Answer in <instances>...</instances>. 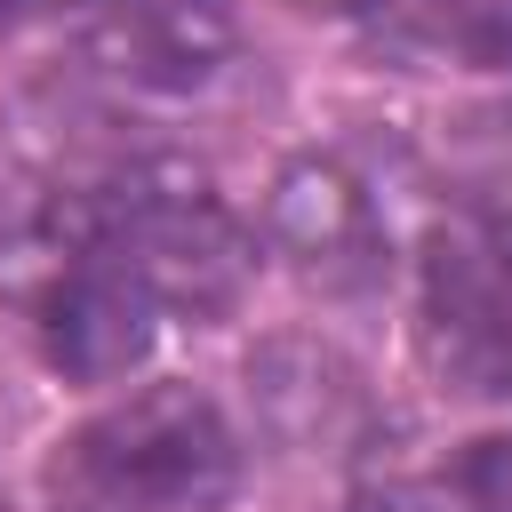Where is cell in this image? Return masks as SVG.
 <instances>
[{"instance_id":"obj_8","label":"cell","mask_w":512,"mask_h":512,"mask_svg":"<svg viewBox=\"0 0 512 512\" xmlns=\"http://www.w3.org/2000/svg\"><path fill=\"white\" fill-rule=\"evenodd\" d=\"M16 16H24V0H0V32H8V24H16Z\"/></svg>"},{"instance_id":"obj_2","label":"cell","mask_w":512,"mask_h":512,"mask_svg":"<svg viewBox=\"0 0 512 512\" xmlns=\"http://www.w3.org/2000/svg\"><path fill=\"white\" fill-rule=\"evenodd\" d=\"M240 464V432L200 384H136L48 448L40 512H224Z\"/></svg>"},{"instance_id":"obj_4","label":"cell","mask_w":512,"mask_h":512,"mask_svg":"<svg viewBox=\"0 0 512 512\" xmlns=\"http://www.w3.org/2000/svg\"><path fill=\"white\" fill-rule=\"evenodd\" d=\"M264 248L320 304H360L392 272V224L376 184L336 152H296L264 192Z\"/></svg>"},{"instance_id":"obj_6","label":"cell","mask_w":512,"mask_h":512,"mask_svg":"<svg viewBox=\"0 0 512 512\" xmlns=\"http://www.w3.org/2000/svg\"><path fill=\"white\" fill-rule=\"evenodd\" d=\"M248 408L288 456H352L376 432L368 384L328 336H264L248 352Z\"/></svg>"},{"instance_id":"obj_5","label":"cell","mask_w":512,"mask_h":512,"mask_svg":"<svg viewBox=\"0 0 512 512\" xmlns=\"http://www.w3.org/2000/svg\"><path fill=\"white\" fill-rule=\"evenodd\" d=\"M88 56L144 96H192L208 88L240 48L232 0H80Z\"/></svg>"},{"instance_id":"obj_1","label":"cell","mask_w":512,"mask_h":512,"mask_svg":"<svg viewBox=\"0 0 512 512\" xmlns=\"http://www.w3.org/2000/svg\"><path fill=\"white\" fill-rule=\"evenodd\" d=\"M64 200L88 248L160 312V328L224 320L256 280V232L216 176L176 152H112L96 176H72Z\"/></svg>"},{"instance_id":"obj_7","label":"cell","mask_w":512,"mask_h":512,"mask_svg":"<svg viewBox=\"0 0 512 512\" xmlns=\"http://www.w3.org/2000/svg\"><path fill=\"white\" fill-rule=\"evenodd\" d=\"M352 16L392 64L512 72V0H352Z\"/></svg>"},{"instance_id":"obj_3","label":"cell","mask_w":512,"mask_h":512,"mask_svg":"<svg viewBox=\"0 0 512 512\" xmlns=\"http://www.w3.org/2000/svg\"><path fill=\"white\" fill-rule=\"evenodd\" d=\"M416 360L456 400H512V208L464 200L416 248Z\"/></svg>"}]
</instances>
